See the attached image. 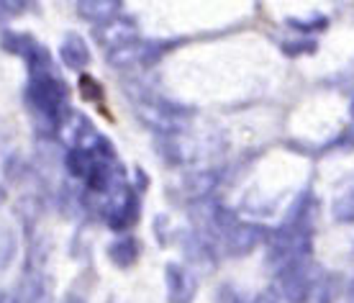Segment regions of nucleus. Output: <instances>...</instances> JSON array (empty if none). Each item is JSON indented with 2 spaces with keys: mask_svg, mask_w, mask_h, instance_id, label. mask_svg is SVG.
Wrapping results in <instances>:
<instances>
[{
  "mask_svg": "<svg viewBox=\"0 0 354 303\" xmlns=\"http://www.w3.org/2000/svg\"><path fill=\"white\" fill-rule=\"evenodd\" d=\"M334 216L342 219V221H354V187L337 201V205H334Z\"/></svg>",
  "mask_w": 354,
  "mask_h": 303,
  "instance_id": "obj_1",
  "label": "nucleus"
},
{
  "mask_svg": "<svg viewBox=\"0 0 354 303\" xmlns=\"http://www.w3.org/2000/svg\"><path fill=\"white\" fill-rule=\"evenodd\" d=\"M352 303H354V283H352Z\"/></svg>",
  "mask_w": 354,
  "mask_h": 303,
  "instance_id": "obj_2",
  "label": "nucleus"
}]
</instances>
